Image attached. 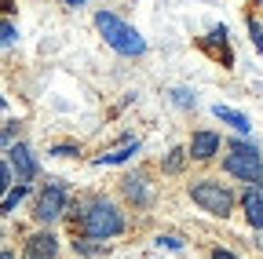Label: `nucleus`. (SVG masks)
<instances>
[{
    "label": "nucleus",
    "instance_id": "f257e3e1",
    "mask_svg": "<svg viewBox=\"0 0 263 259\" xmlns=\"http://www.w3.org/2000/svg\"><path fill=\"white\" fill-rule=\"evenodd\" d=\"M95 29L106 37V44H110L117 55L136 58V55H143V51H146L143 33H139L136 26H128L121 15H114V11H95Z\"/></svg>",
    "mask_w": 263,
    "mask_h": 259
},
{
    "label": "nucleus",
    "instance_id": "f03ea898",
    "mask_svg": "<svg viewBox=\"0 0 263 259\" xmlns=\"http://www.w3.org/2000/svg\"><path fill=\"white\" fill-rule=\"evenodd\" d=\"M81 230L88 237H95V241H110V237H117L124 230V215H121V208L114 201L91 197L84 205V212H81Z\"/></svg>",
    "mask_w": 263,
    "mask_h": 259
},
{
    "label": "nucleus",
    "instance_id": "7ed1b4c3",
    "mask_svg": "<svg viewBox=\"0 0 263 259\" xmlns=\"http://www.w3.org/2000/svg\"><path fill=\"white\" fill-rule=\"evenodd\" d=\"M223 172L241 179V183H249V186H259L263 183V153L252 143L230 139V153L223 157Z\"/></svg>",
    "mask_w": 263,
    "mask_h": 259
},
{
    "label": "nucleus",
    "instance_id": "20e7f679",
    "mask_svg": "<svg viewBox=\"0 0 263 259\" xmlns=\"http://www.w3.org/2000/svg\"><path fill=\"white\" fill-rule=\"evenodd\" d=\"M190 197H194V205H201L205 212H212V215H230V208H234V193H230L223 183H216V179H194L190 183Z\"/></svg>",
    "mask_w": 263,
    "mask_h": 259
},
{
    "label": "nucleus",
    "instance_id": "39448f33",
    "mask_svg": "<svg viewBox=\"0 0 263 259\" xmlns=\"http://www.w3.org/2000/svg\"><path fill=\"white\" fill-rule=\"evenodd\" d=\"M66 212V183L48 179V186L37 193V205H33V219L37 223H55Z\"/></svg>",
    "mask_w": 263,
    "mask_h": 259
},
{
    "label": "nucleus",
    "instance_id": "423d86ee",
    "mask_svg": "<svg viewBox=\"0 0 263 259\" xmlns=\"http://www.w3.org/2000/svg\"><path fill=\"white\" fill-rule=\"evenodd\" d=\"M121 190H124V197H128L132 205H139V208L154 205V186H150L146 172H132V175H124V179H121Z\"/></svg>",
    "mask_w": 263,
    "mask_h": 259
},
{
    "label": "nucleus",
    "instance_id": "0eeeda50",
    "mask_svg": "<svg viewBox=\"0 0 263 259\" xmlns=\"http://www.w3.org/2000/svg\"><path fill=\"white\" fill-rule=\"evenodd\" d=\"M55 255H59V237L51 230L29 234L26 245H22V259H55Z\"/></svg>",
    "mask_w": 263,
    "mask_h": 259
},
{
    "label": "nucleus",
    "instance_id": "6e6552de",
    "mask_svg": "<svg viewBox=\"0 0 263 259\" xmlns=\"http://www.w3.org/2000/svg\"><path fill=\"white\" fill-rule=\"evenodd\" d=\"M8 165H11L15 179H18V183H26V186L37 179V161H33L29 146H22V143H15V146L8 150Z\"/></svg>",
    "mask_w": 263,
    "mask_h": 259
},
{
    "label": "nucleus",
    "instance_id": "1a4fd4ad",
    "mask_svg": "<svg viewBox=\"0 0 263 259\" xmlns=\"http://www.w3.org/2000/svg\"><path fill=\"white\" fill-rule=\"evenodd\" d=\"M186 150H190V161H212L219 150V135L216 132H194Z\"/></svg>",
    "mask_w": 263,
    "mask_h": 259
},
{
    "label": "nucleus",
    "instance_id": "9d476101",
    "mask_svg": "<svg viewBox=\"0 0 263 259\" xmlns=\"http://www.w3.org/2000/svg\"><path fill=\"white\" fill-rule=\"evenodd\" d=\"M241 205H245V219H249V223L256 226V230H263V183H259V186H249V190H245Z\"/></svg>",
    "mask_w": 263,
    "mask_h": 259
},
{
    "label": "nucleus",
    "instance_id": "9b49d317",
    "mask_svg": "<svg viewBox=\"0 0 263 259\" xmlns=\"http://www.w3.org/2000/svg\"><path fill=\"white\" fill-rule=\"evenodd\" d=\"M212 113H216L223 124H230L234 132H241V135H245V132H252L249 117H245V113H238V110H230V106H223V103H219V106H212Z\"/></svg>",
    "mask_w": 263,
    "mask_h": 259
},
{
    "label": "nucleus",
    "instance_id": "f8f14e48",
    "mask_svg": "<svg viewBox=\"0 0 263 259\" xmlns=\"http://www.w3.org/2000/svg\"><path fill=\"white\" fill-rule=\"evenodd\" d=\"M136 150H139V143H136V139H124L117 150H110V153H103V157H95V165H99V168H103V165H121V161H128Z\"/></svg>",
    "mask_w": 263,
    "mask_h": 259
},
{
    "label": "nucleus",
    "instance_id": "ddd939ff",
    "mask_svg": "<svg viewBox=\"0 0 263 259\" xmlns=\"http://www.w3.org/2000/svg\"><path fill=\"white\" fill-rule=\"evenodd\" d=\"M186 161H190V150H186V146H176V150H168V157L161 161V168L168 172V175H179V172L186 168Z\"/></svg>",
    "mask_w": 263,
    "mask_h": 259
},
{
    "label": "nucleus",
    "instance_id": "4468645a",
    "mask_svg": "<svg viewBox=\"0 0 263 259\" xmlns=\"http://www.w3.org/2000/svg\"><path fill=\"white\" fill-rule=\"evenodd\" d=\"M22 197H29V186H26V183H15V186H11V193H8L4 201H0V215H11V212L18 208V201H22Z\"/></svg>",
    "mask_w": 263,
    "mask_h": 259
},
{
    "label": "nucleus",
    "instance_id": "2eb2a0df",
    "mask_svg": "<svg viewBox=\"0 0 263 259\" xmlns=\"http://www.w3.org/2000/svg\"><path fill=\"white\" fill-rule=\"evenodd\" d=\"M11 165H8V161H0V201H4L8 197V193H11Z\"/></svg>",
    "mask_w": 263,
    "mask_h": 259
},
{
    "label": "nucleus",
    "instance_id": "dca6fc26",
    "mask_svg": "<svg viewBox=\"0 0 263 259\" xmlns=\"http://www.w3.org/2000/svg\"><path fill=\"white\" fill-rule=\"evenodd\" d=\"M15 41V26H8V22H0V48H8Z\"/></svg>",
    "mask_w": 263,
    "mask_h": 259
},
{
    "label": "nucleus",
    "instance_id": "f3484780",
    "mask_svg": "<svg viewBox=\"0 0 263 259\" xmlns=\"http://www.w3.org/2000/svg\"><path fill=\"white\" fill-rule=\"evenodd\" d=\"M249 33H252V44H256V51H263V29H259L256 22H249Z\"/></svg>",
    "mask_w": 263,
    "mask_h": 259
},
{
    "label": "nucleus",
    "instance_id": "a211bd4d",
    "mask_svg": "<svg viewBox=\"0 0 263 259\" xmlns=\"http://www.w3.org/2000/svg\"><path fill=\"white\" fill-rule=\"evenodd\" d=\"M48 153H51V157H73V153H77V146H51Z\"/></svg>",
    "mask_w": 263,
    "mask_h": 259
},
{
    "label": "nucleus",
    "instance_id": "6ab92c4d",
    "mask_svg": "<svg viewBox=\"0 0 263 259\" xmlns=\"http://www.w3.org/2000/svg\"><path fill=\"white\" fill-rule=\"evenodd\" d=\"M176 103H179V106H194V95L179 88V91H176Z\"/></svg>",
    "mask_w": 263,
    "mask_h": 259
},
{
    "label": "nucleus",
    "instance_id": "aec40b11",
    "mask_svg": "<svg viewBox=\"0 0 263 259\" xmlns=\"http://www.w3.org/2000/svg\"><path fill=\"white\" fill-rule=\"evenodd\" d=\"M157 245H168V248H183L179 237H157Z\"/></svg>",
    "mask_w": 263,
    "mask_h": 259
},
{
    "label": "nucleus",
    "instance_id": "412c9836",
    "mask_svg": "<svg viewBox=\"0 0 263 259\" xmlns=\"http://www.w3.org/2000/svg\"><path fill=\"white\" fill-rule=\"evenodd\" d=\"M212 259H238V255H234V252H227V248H216Z\"/></svg>",
    "mask_w": 263,
    "mask_h": 259
},
{
    "label": "nucleus",
    "instance_id": "4be33fe9",
    "mask_svg": "<svg viewBox=\"0 0 263 259\" xmlns=\"http://www.w3.org/2000/svg\"><path fill=\"white\" fill-rule=\"evenodd\" d=\"M62 4H70V8H81V4H88V0H62Z\"/></svg>",
    "mask_w": 263,
    "mask_h": 259
},
{
    "label": "nucleus",
    "instance_id": "5701e85b",
    "mask_svg": "<svg viewBox=\"0 0 263 259\" xmlns=\"http://www.w3.org/2000/svg\"><path fill=\"white\" fill-rule=\"evenodd\" d=\"M256 248H263V230H259V234H256Z\"/></svg>",
    "mask_w": 263,
    "mask_h": 259
},
{
    "label": "nucleus",
    "instance_id": "b1692460",
    "mask_svg": "<svg viewBox=\"0 0 263 259\" xmlns=\"http://www.w3.org/2000/svg\"><path fill=\"white\" fill-rule=\"evenodd\" d=\"M0 259H15V255H11V252H0Z\"/></svg>",
    "mask_w": 263,
    "mask_h": 259
}]
</instances>
